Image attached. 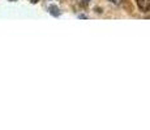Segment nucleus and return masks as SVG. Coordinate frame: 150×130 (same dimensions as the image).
<instances>
[{"label":"nucleus","instance_id":"nucleus-1","mask_svg":"<svg viewBox=\"0 0 150 130\" xmlns=\"http://www.w3.org/2000/svg\"><path fill=\"white\" fill-rule=\"evenodd\" d=\"M137 5L142 12H149L150 11V0H136Z\"/></svg>","mask_w":150,"mask_h":130},{"label":"nucleus","instance_id":"nucleus-2","mask_svg":"<svg viewBox=\"0 0 150 130\" xmlns=\"http://www.w3.org/2000/svg\"><path fill=\"white\" fill-rule=\"evenodd\" d=\"M50 12H51V14H54V16H59V11H57V8L55 7V5H51L50 7Z\"/></svg>","mask_w":150,"mask_h":130},{"label":"nucleus","instance_id":"nucleus-3","mask_svg":"<svg viewBox=\"0 0 150 130\" xmlns=\"http://www.w3.org/2000/svg\"><path fill=\"white\" fill-rule=\"evenodd\" d=\"M108 1L114 3V4H120V0H108Z\"/></svg>","mask_w":150,"mask_h":130},{"label":"nucleus","instance_id":"nucleus-5","mask_svg":"<svg viewBox=\"0 0 150 130\" xmlns=\"http://www.w3.org/2000/svg\"><path fill=\"white\" fill-rule=\"evenodd\" d=\"M12 1H14V0H12Z\"/></svg>","mask_w":150,"mask_h":130},{"label":"nucleus","instance_id":"nucleus-4","mask_svg":"<svg viewBox=\"0 0 150 130\" xmlns=\"http://www.w3.org/2000/svg\"><path fill=\"white\" fill-rule=\"evenodd\" d=\"M30 1H31V3H37V1H38V0H30Z\"/></svg>","mask_w":150,"mask_h":130}]
</instances>
